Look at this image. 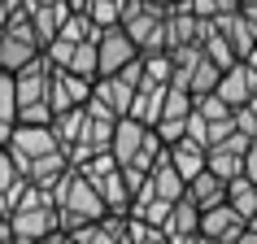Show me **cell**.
<instances>
[{"label": "cell", "mask_w": 257, "mask_h": 244, "mask_svg": "<svg viewBox=\"0 0 257 244\" xmlns=\"http://www.w3.org/2000/svg\"><path fill=\"white\" fill-rule=\"evenodd\" d=\"M48 201H53L57 218H61V231H79V227L100 222V218L109 214L105 201H100V192H96V183L83 175L79 166H74V170H70L53 192H48Z\"/></svg>", "instance_id": "6da1fadb"}, {"label": "cell", "mask_w": 257, "mask_h": 244, "mask_svg": "<svg viewBox=\"0 0 257 244\" xmlns=\"http://www.w3.org/2000/svg\"><path fill=\"white\" fill-rule=\"evenodd\" d=\"M53 61L48 57H35L31 66H22L14 74L18 87V122H35V127H48L53 122V105H48V87H53Z\"/></svg>", "instance_id": "7a4b0ae2"}, {"label": "cell", "mask_w": 257, "mask_h": 244, "mask_svg": "<svg viewBox=\"0 0 257 244\" xmlns=\"http://www.w3.org/2000/svg\"><path fill=\"white\" fill-rule=\"evenodd\" d=\"M166 5L149 0H122V27L136 40L140 53H166Z\"/></svg>", "instance_id": "3957f363"}, {"label": "cell", "mask_w": 257, "mask_h": 244, "mask_svg": "<svg viewBox=\"0 0 257 244\" xmlns=\"http://www.w3.org/2000/svg\"><path fill=\"white\" fill-rule=\"evenodd\" d=\"M35 57H44V44H40V35H35V27H31V14L18 9V14L9 18V27L0 31V70L18 74V70L31 66Z\"/></svg>", "instance_id": "277c9868"}, {"label": "cell", "mask_w": 257, "mask_h": 244, "mask_svg": "<svg viewBox=\"0 0 257 244\" xmlns=\"http://www.w3.org/2000/svg\"><path fill=\"white\" fill-rule=\"evenodd\" d=\"M53 149H61L57 136H53V127H35V122H18L9 144H5V153L18 162V170H27L35 157H44V153H53Z\"/></svg>", "instance_id": "5b68a950"}, {"label": "cell", "mask_w": 257, "mask_h": 244, "mask_svg": "<svg viewBox=\"0 0 257 244\" xmlns=\"http://www.w3.org/2000/svg\"><path fill=\"white\" fill-rule=\"evenodd\" d=\"M96 57H100V79L105 74H118V70H126L131 61H140V48H136V40L126 35V27H105L100 35H96Z\"/></svg>", "instance_id": "8992f818"}, {"label": "cell", "mask_w": 257, "mask_h": 244, "mask_svg": "<svg viewBox=\"0 0 257 244\" xmlns=\"http://www.w3.org/2000/svg\"><path fill=\"white\" fill-rule=\"evenodd\" d=\"M9 222H14V240H18V244H31V240H44V235L61 231V218H57L53 201L27 205V209H14V214H9Z\"/></svg>", "instance_id": "52a82bcc"}, {"label": "cell", "mask_w": 257, "mask_h": 244, "mask_svg": "<svg viewBox=\"0 0 257 244\" xmlns=\"http://www.w3.org/2000/svg\"><path fill=\"white\" fill-rule=\"evenodd\" d=\"M244 231H248V218L235 214L227 201L214 205V209H201V235L209 244H235Z\"/></svg>", "instance_id": "ba28073f"}, {"label": "cell", "mask_w": 257, "mask_h": 244, "mask_svg": "<svg viewBox=\"0 0 257 244\" xmlns=\"http://www.w3.org/2000/svg\"><path fill=\"white\" fill-rule=\"evenodd\" d=\"M92 100V79H83V74H74V70H53V87H48V105H53V113H61V109H79Z\"/></svg>", "instance_id": "9c48e42d"}, {"label": "cell", "mask_w": 257, "mask_h": 244, "mask_svg": "<svg viewBox=\"0 0 257 244\" xmlns=\"http://www.w3.org/2000/svg\"><path fill=\"white\" fill-rule=\"evenodd\" d=\"M149 131H153V127H144V122L131 118V113L118 118V122H113V140H109V157H113L118 166H131L140 157V149H144Z\"/></svg>", "instance_id": "30bf717a"}, {"label": "cell", "mask_w": 257, "mask_h": 244, "mask_svg": "<svg viewBox=\"0 0 257 244\" xmlns=\"http://www.w3.org/2000/svg\"><path fill=\"white\" fill-rule=\"evenodd\" d=\"M218 96H222L231 109L257 100V70L248 66V61H235L231 70H222V79H218Z\"/></svg>", "instance_id": "8fae6325"}, {"label": "cell", "mask_w": 257, "mask_h": 244, "mask_svg": "<svg viewBox=\"0 0 257 244\" xmlns=\"http://www.w3.org/2000/svg\"><path fill=\"white\" fill-rule=\"evenodd\" d=\"M214 27H218V35L231 44V53L240 57V61H248V53L257 48V27H253V22H248L240 9H231V14H218L214 18Z\"/></svg>", "instance_id": "7c38bea8"}, {"label": "cell", "mask_w": 257, "mask_h": 244, "mask_svg": "<svg viewBox=\"0 0 257 244\" xmlns=\"http://www.w3.org/2000/svg\"><path fill=\"white\" fill-rule=\"evenodd\" d=\"M136 92H140V87H136V83H126L122 74H105V79L92 83V100H100L113 118H126V113H131Z\"/></svg>", "instance_id": "4fadbf2b"}, {"label": "cell", "mask_w": 257, "mask_h": 244, "mask_svg": "<svg viewBox=\"0 0 257 244\" xmlns=\"http://www.w3.org/2000/svg\"><path fill=\"white\" fill-rule=\"evenodd\" d=\"M70 170H74V162H70V153H66V149H53V153H44V157H35V162H31L27 170H22V175H27L31 183H35V188L53 192L57 183H61V179L70 175Z\"/></svg>", "instance_id": "5bb4252c"}, {"label": "cell", "mask_w": 257, "mask_h": 244, "mask_svg": "<svg viewBox=\"0 0 257 244\" xmlns=\"http://www.w3.org/2000/svg\"><path fill=\"white\" fill-rule=\"evenodd\" d=\"M70 14H74V9H70V0H53V5L31 9V27H35V35H40L44 48H48V40H57V35H61V27H66Z\"/></svg>", "instance_id": "9a60e30c"}, {"label": "cell", "mask_w": 257, "mask_h": 244, "mask_svg": "<svg viewBox=\"0 0 257 244\" xmlns=\"http://www.w3.org/2000/svg\"><path fill=\"white\" fill-rule=\"evenodd\" d=\"M162 231H166V240H170V244L183 240V235H196V231H201V205L183 192V196L175 201V209H170V222H166Z\"/></svg>", "instance_id": "2e32d148"}, {"label": "cell", "mask_w": 257, "mask_h": 244, "mask_svg": "<svg viewBox=\"0 0 257 244\" xmlns=\"http://www.w3.org/2000/svg\"><path fill=\"white\" fill-rule=\"evenodd\" d=\"M166 87L170 83H140L136 100H131V118H140L144 127H157L162 122V105H166Z\"/></svg>", "instance_id": "e0dca14e"}, {"label": "cell", "mask_w": 257, "mask_h": 244, "mask_svg": "<svg viewBox=\"0 0 257 244\" xmlns=\"http://www.w3.org/2000/svg\"><path fill=\"white\" fill-rule=\"evenodd\" d=\"M149 192L162 196V201H179V196L188 192V179L170 166V157H162V162L153 166V175H149Z\"/></svg>", "instance_id": "ac0fdd59"}, {"label": "cell", "mask_w": 257, "mask_h": 244, "mask_svg": "<svg viewBox=\"0 0 257 244\" xmlns=\"http://www.w3.org/2000/svg\"><path fill=\"white\" fill-rule=\"evenodd\" d=\"M166 157H170V166H175V170H179L183 179H188V183L205 170V149H201V144H192V140L166 144Z\"/></svg>", "instance_id": "d6986e66"}, {"label": "cell", "mask_w": 257, "mask_h": 244, "mask_svg": "<svg viewBox=\"0 0 257 244\" xmlns=\"http://www.w3.org/2000/svg\"><path fill=\"white\" fill-rule=\"evenodd\" d=\"M83 122H87V105H79V109H61V113H53V136H57V144L61 149H74L79 144V136H83Z\"/></svg>", "instance_id": "ffe728a7"}, {"label": "cell", "mask_w": 257, "mask_h": 244, "mask_svg": "<svg viewBox=\"0 0 257 244\" xmlns=\"http://www.w3.org/2000/svg\"><path fill=\"white\" fill-rule=\"evenodd\" d=\"M188 196L201 205V209H214V205L227 201V179H218L214 170H201V175L188 183Z\"/></svg>", "instance_id": "44dd1931"}, {"label": "cell", "mask_w": 257, "mask_h": 244, "mask_svg": "<svg viewBox=\"0 0 257 244\" xmlns=\"http://www.w3.org/2000/svg\"><path fill=\"white\" fill-rule=\"evenodd\" d=\"M227 205L253 222V214H257V183H253L248 175H235V179L227 183Z\"/></svg>", "instance_id": "7402d4cb"}, {"label": "cell", "mask_w": 257, "mask_h": 244, "mask_svg": "<svg viewBox=\"0 0 257 244\" xmlns=\"http://www.w3.org/2000/svg\"><path fill=\"white\" fill-rule=\"evenodd\" d=\"M66 70H74V74H83V79H100V57H96V40H83V44H74V53H70V66Z\"/></svg>", "instance_id": "603a6c76"}, {"label": "cell", "mask_w": 257, "mask_h": 244, "mask_svg": "<svg viewBox=\"0 0 257 244\" xmlns=\"http://www.w3.org/2000/svg\"><path fill=\"white\" fill-rule=\"evenodd\" d=\"M201 48H205V57H209L214 66H222V70H231V66H235V61H240V57L231 53V44L222 40V35H218V27H209V35H205V40H201Z\"/></svg>", "instance_id": "cb8c5ba5"}, {"label": "cell", "mask_w": 257, "mask_h": 244, "mask_svg": "<svg viewBox=\"0 0 257 244\" xmlns=\"http://www.w3.org/2000/svg\"><path fill=\"white\" fill-rule=\"evenodd\" d=\"M83 14L92 18L100 31H105V27H118V22H122V0H87Z\"/></svg>", "instance_id": "d4e9b609"}, {"label": "cell", "mask_w": 257, "mask_h": 244, "mask_svg": "<svg viewBox=\"0 0 257 244\" xmlns=\"http://www.w3.org/2000/svg\"><path fill=\"white\" fill-rule=\"evenodd\" d=\"M192 109H196V96L170 83V87H166V105H162V118H188Z\"/></svg>", "instance_id": "484cf974"}, {"label": "cell", "mask_w": 257, "mask_h": 244, "mask_svg": "<svg viewBox=\"0 0 257 244\" xmlns=\"http://www.w3.org/2000/svg\"><path fill=\"white\" fill-rule=\"evenodd\" d=\"M196 113H201L205 122H227L231 113H235V109H231L218 92H205V96H196Z\"/></svg>", "instance_id": "4316f807"}, {"label": "cell", "mask_w": 257, "mask_h": 244, "mask_svg": "<svg viewBox=\"0 0 257 244\" xmlns=\"http://www.w3.org/2000/svg\"><path fill=\"white\" fill-rule=\"evenodd\" d=\"M61 35H66V40H74V44H83V40H96V35H100V27H96L87 14H70L66 27H61Z\"/></svg>", "instance_id": "83f0119b"}, {"label": "cell", "mask_w": 257, "mask_h": 244, "mask_svg": "<svg viewBox=\"0 0 257 244\" xmlns=\"http://www.w3.org/2000/svg\"><path fill=\"white\" fill-rule=\"evenodd\" d=\"M0 122H18V87L9 70H0Z\"/></svg>", "instance_id": "f1b7e54d"}, {"label": "cell", "mask_w": 257, "mask_h": 244, "mask_svg": "<svg viewBox=\"0 0 257 244\" xmlns=\"http://www.w3.org/2000/svg\"><path fill=\"white\" fill-rule=\"evenodd\" d=\"M153 131L162 136V144H179V140L188 136V118H162Z\"/></svg>", "instance_id": "f546056e"}, {"label": "cell", "mask_w": 257, "mask_h": 244, "mask_svg": "<svg viewBox=\"0 0 257 244\" xmlns=\"http://www.w3.org/2000/svg\"><path fill=\"white\" fill-rule=\"evenodd\" d=\"M235 131H244L248 140H257V100H248V105L235 109Z\"/></svg>", "instance_id": "4dcf8cb0"}, {"label": "cell", "mask_w": 257, "mask_h": 244, "mask_svg": "<svg viewBox=\"0 0 257 244\" xmlns=\"http://www.w3.org/2000/svg\"><path fill=\"white\" fill-rule=\"evenodd\" d=\"M183 140H192V144H201V149H209V122H205L201 113H196V109L188 113V136H183Z\"/></svg>", "instance_id": "1f68e13d"}, {"label": "cell", "mask_w": 257, "mask_h": 244, "mask_svg": "<svg viewBox=\"0 0 257 244\" xmlns=\"http://www.w3.org/2000/svg\"><path fill=\"white\" fill-rule=\"evenodd\" d=\"M18 179H22V170H18V162H14V157H9L5 149H0V188L9 192V188L18 183Z\"/></svg>", "instance_id": "d6a6232c"}, {"label": "cell", "mask_w": 257, "mask_h": 244, "mask_svg": "<svg viewBox=\"0 0 257 244\" xmlns=\"http://www.w3.org/2000/svg\"><path fill=\"white\" fill-rule=\"evenodd\" d=\"M244 175H248V179L257 183V140L248 144V153H244Z\"/></svg>", "instance_id": "836d02e7"}, {"label": "cell", "mask_w": 257, "mask_h": 244, "mask_svg": "<svg viewBox=\"0 0 257 244\" xmlns=\"http://www.w3.org/2000/svg\"><path fill=\"white\" fill-rule=\"evenodd\" d=\"M240 14L248 18V22H253V27H257V0H240Z\"/></svg>", "instance_id": "e575fe53"}, {"label": "cell", "mask_w": 257, "mask_h": 244, "mask_svg": "<svg viewBox=\"0 0 257 244\" xmlns=\"http://www.w3.org/2000/svg\"><path fill=\"white\" fill-rule=\"evenodd\" d=\"M0 240H14V222H9V214H0Z\"/></svg>", "instance_id": "d590c367"}, {"label": "cell", "mask_w": 257, "mask_h": 244, "mask_svg": "<svg viewBox=\"0 0 257 244\" xmlns=\"http://www.w3.org/2000/svg\"><path fill=\"white\" fill-rule=\"evenodd\" d=\"M31 244H66V231H53V235H44V240H31Z\"/></svg>", "instance_id": "8d00e7d4"}, {"label": "cell", "mask_w": 257, "mask_h": 244, "mask_svg": "<svg viewBox=\"0 0 257 244\" xmlns=\"http://www.w3.org/2000/svg\"><path fill=\"white\" fill-rule=\"evenodd\" d=\"M9 18H14V9H9V5H5V0H0V31L9 27Z\"/></svg>", "instance_id": "74e56055"}, {"label": "cell", "mask_w": 257, "mask_h": 244, "mask_svg": "<svg viewBox=\"0 0 257 244\" xmlns=\"http://www.w3.org/2000/svg\"><path fill=\"white\" fill-rule=\"evenodd\" d=\"M231 9H240V0H218V14H231Z\"/></svg>", "instance_id": "f35d334b"}, {"label": "cell", "mask_w": 257, "mask_h": 244, "mask_svg": "<svg viewBox=\"0 0 257 244\" xmlns=\"http://www.w3.org/2000/svg\"><path fill=\"white\" fill-rule=\"evenodd\" d=\"M175 244H209V240H205L201 231H196V235H183V240H175Z\"/></svg>", "instance_id": "ab89813d"}, {"label": "cell", "mask_w": 257, "mask_h": 244, "mask_svg": "<svg viewBox=\"0 0 257 244\" xmlns=\"http://www.w3.org/2000/svg\"><path fill=\"white\" fill-rule=\"evenodd\" d=\"M235 244H257V231L248 227V231H244V235H240V240H235Z\"/></svg>", "instance_id": "60d3db41"}, {"label": "cell", "mask_w": 257, "mask_h": 244, "mask_svg": "<svg viewBox=\"0 0 257 244\" xmlns=\"http://www.w3.org/2000/svg\"><path fill=\"white\" fill-rule=\"evenodd\" d=\"M40 5H53V0H22V9H27V14H31V9H40Z\"/></svg>", "instance_id": "b9f144b4"}, {"label": "cell", "mask_w": 257, "mask_h": 244, "mask_svg": "<svg viewBox=\"0 0 257 244\" xmlns=\"http://www.w3.org/2000/svg\"><path fill=\"white\" fill-rule=\"evenodd\" d=\"M0 214H9V192L0 188Z\"/></svg>", "instance_id": "7bdbcfd3"}, {"label": "cell", "mask_w": 257, "mask_h": 244, "mask_svg": "<svg viewBox=\"0 0 257 244\" xmlns=\"http://www.w3.org/2000/svg\"><path fill=\"white\" fill-rule=\"evenodd\" d=\"M248 66H253V70H257V48H253V53H248Z\"/></svg>", "instance_id": "ee69618b"}, {"label": "cell", "mask_w": 257, "mask_h": 244, "mask_svg": "<svg viewBox=\"0 0 257 244\" xmlns=\"http://www.w3.org/2000/svg\"><path fill=\"white\" fill-rule=\"evenodd\" d=\"M149 5H166V9H170V5H175V0H149Z\"/></svg>", "instance_id": "f6af8a7d"}, {"label": "cell", "mask_w": 257, "mask_h": 244, "mask_svg": "<svg viewBox=\"0 0 257 244\" xmlns=\"http://www.w3.org/2000/svg\"><path fill=\"white\" fill-rule=\"evenodd\" d=\"M248 227H253V231H257V214H253V222H248Z\"/></svg>", "instance_id": "bcb514c9"}, {"label": "cell", "mask_w": 257, "mask_h": 244, "mask_svg": "<svg viewBox=\"0 0 257 244\" xmlns=\"http://www.w3.org/2000/svg\"><path fill=\"white\" fill-rule=\"evenodd\" d=\"M0 244H18V240H0Z\"/></svg>", "instance_id": "7dc6e473"}, {"label": "cell", "mask_w": 257, "mask_h": 244, "mask_svg": "<svg viewBox=\"0 0 257 244\" xmlns=\"http://www.w3.org/2000/svg\"><path fill=\"white\" fill-rule=\"evenodd\" d=\"M66 244H74V240H70V235H66Z\"/></svg>", "instance_id": "c3c4849f"}, {"label": "cell", "mask_w": 257, "mask_h": 244, "mask_svg": "<svg viewBox=\"0 0 257 244\" xmlns=\"http://www.w3.org/2000/svg\"><path fill=\"white\" fill-rule=\"evenodd\" d=\"M0 149H5V144H0Z\"/></svg>", "instance_id": "681fc988"}]
</instances>
